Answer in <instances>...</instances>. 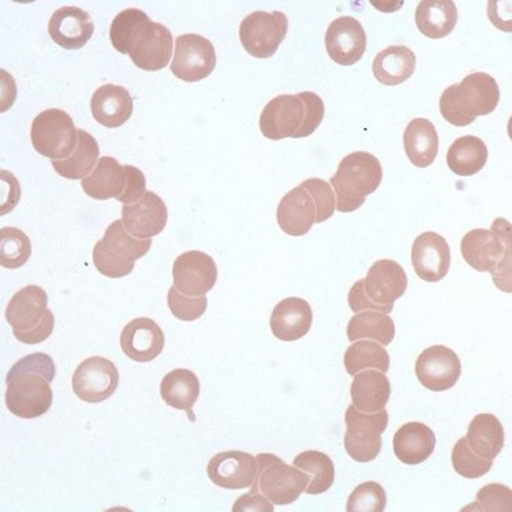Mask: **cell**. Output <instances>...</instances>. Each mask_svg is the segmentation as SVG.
<instances>
[{
    "instance_id": "9",
    "label": "cell",
    "mask_w": 512,
    "mask_h": 512,
    "mask_svg": "<svg viewBox=\"0 0 512 512\" xmlns=\"http://www.w3.org/2000/svg\"><path fill=\"white\" fill-rule=\"evenodd\" d=\"M33 148L52 160L70 158L78 144V129L66 111L51 108L33 119L31 129Z\"/></svg>"
},
{
    "instance_id": "30",
    "label": "cell",
    "mask_w": 512,
    "mask_h": 512,
    "mask_svg": "<svg viewBox=\"0 0 512 512\" xmlns=\"http://www.w3.org/2000/svg\"><path fill=\"white\" fill-rule=\"evenodd\" d=\"M82 189L87 196L95 200L118 198L126 188L125 166L111 156L99 160L95 170L81 181Z\"/></svg>"
},
{
    "instance_id": "44",
    "label": "cell",
    "mask_w": 512,
    "mask_h": 512,
    "mask_svg": "<svg viewBox=\"0 0 512 512\" xmlns=\"http://www.w3.org/2000/svg\"><path fill=\"white\" fill-rule=\"evenodd\" d=\"M93 263L100 274L111 279L130 275L134 269V261L123 259L117 253L112 252L104 245L103 239H100L93 249Z\"/></svg>"
},
{
    "instance_id": "25",
    "label": "cell",
    "mask_w": 512,
    "mask_h": 512,
    "mask_svg": "<svg viewBox=\"0 0 512 512\" xmlns=\"http://www.w3.org/2000/svg\"><path fill=\"white\" fill-rule=\"evenodd\" d=\"M134 103L126 88L107 84L97 88L91 100L93 118L108 129L125 125L133 115Z\"/></svg>"
},
{
    "instance_id": "38",
    "label": "cell",
    "mask_w": 512,
    "mask_h": 512,
    "mask_svg": "<svg viewBox=\"0 0 512 512\" xmlns=\"http://www.w3.org/2000/svg\"><path fill=\"white\" fill-rule=\"evenodd\" d=\"M293 465L309 474L308 495L330 491L335 481V466L328 455L320 451H305L294 459Z\"/></svg>"
},
{
    "instance_id": "11",
    "label": "cell",
    "mask_w": 512,
    "mask_h": 512,
    "mask_svg": "<svg viewBox=\"0 0 512 512\" xmlns=\"http://www.w3.org/2000/svg\"><path fill=\"white\" fill-rule=\"evenodd\" d=\"M174 37L166 26L145 18L127 43L126 54L144 71H159L168 66L173 56Z\"/></svg>"
},
{
    "instance_id": "27",
    "label": "cell",
    "mask_w": 512,
    "mask_h": 512,
    "mask_svg": "<svg viewBox=\"0 0 512 512\" xmlns=\"http://www.w3.org/2000/svg\"><path fill=\"white\" fill-rule=\"evenodd\" d=\"M391 398V383L386 373L365 371L357 373L351 383V399L355 409L372 414L383 410Z\"/></svg>"
},
{
    "instance_id": "40",
    "label": "cell",
    "mask_w": 512,
    "mask_h": 512,
    "mask_svg": "<svg viewBox=\"0 0 512 512\" xmlns=\"http://www.w3.org/2000/svg\"><path fill=\"white\" fill-rule=\"evenodd\" d=\"M31 254V239L24 231L16 227H5L0 230V265L3 268H21L28 263Z\"/></svg>"
},
{
    "instance_id": "18",
    "label": "cell",
    "mask_w": 512,
    "mask_h": 512,
    "mask_svg": "<svg viewBox=\"0 0 512 512\" xmlns=\"http://www.w3.org/2000/svg\"><path fill=\"white\" fill-rule=\"evenodd\" d=\"M411 263L418 278L437 283L448 275L451 250L446 238L433 231L418 235L411 249Z\"/></svg>"
},
{
    "instance_id": "7",
    "label": "cell",
    "mask_w": 512,
    "mask_h": 512,
    "mask_svg": "<svg viewBox=\"0 0 512 512\" xmlns=\"http://www.w3.org/2000/svg\"><path fill=\"white\" fill-rule=\"evenodd\" d=\"M6 320L24 345H40L54 332L55 319L48 309V295L39 286H28L11 298Z\"/></svg>"
},
{
    "instance_id": "5",
    "label": "cell",
    "mask_w": 512,
    "mask_h": 512,
    "mask_svg": "<svg viewBox=\"0 0 512 512\" xmlns=\"http://www.w3.org/2000/svg\"><path fill=\"white\" fill-rule=\"evenodd\" d=\"M407 275L402 265L394 260H380L369 268L365 279L353 284L349 306L353 312L386 313L390 315L395 302L405 295Z\"/></svg>"
},
{
    "instance_id": "48",
    "label": "cell",
    "mask_w": 512,
    "mask_h": 512,
    "mask_svg": "<svg viewBox=\"0 0 512 512\" xmlns=\"http://www.w3.org/2000/svg\"><path fill=\"white\" fill-rule=\"evenodd\" d=\"M126 170V188L121 196L117 198L119 203L129 205L140 201L147 193V181L141 170L134 166H125Z\"/></svg>"
},
{
    "instance_id": "39",
    "label": "cell",
    "mask_w": 512,
    "mask_h": 512,
    "mask_svg": "<svg viewBox=\"0 0 512 512\" xmlns=\"http://www.w3.org/2000/svg\"><path fill=\"white\" fill-rule=\"evenodd\" d=\"M104 245L130 261L140 260L151 250L152 239H138L126 230L122 220L112 222L103 237Z\"/></svg>"
},
{
    "instance_id": "43",
    "label": "cell",
    "mask_w": 512,
    "mask_h": 512,
    "mask_svg": "<svg viewBox=\"0 0 512 512\" xmlns=\"http://www.w3.org/2000/svg\"><path fill=\"white\" fill-rule=\"evenodd\" d=\"M148 18V14L138 9H126L121 11L117 17L112 20L110 28V39L112 47L121 54H126L127 43L133 36L137 26Z\"/></svg>"
},
{
    "instance_id": "6",
    "label": "cell",
    "mask_w": 512,
    "mask_h": 512,
    "mask_svg": "<svg viewBox=\"0 0 512 512\" xmlns=\"http://www.w3.org/2000/svg\"><path fill=\"white\" fill-rule=\"evenodd\" d=\"M383 181L380 160L369 152H353L339 163L330 179L339 212H354L364 205L366 197L379 189Z\"/></svg>"
},
{
    "instance_id": "46",
    "label": "cell",
    "mask_w": 512,
    "mask_h": 512,
    "mask_svg": "<svg viewBox=\"0 0 512 512\" xmlns=\"http://www.w3.org/2000/svg\"><path fill=\"white\" fill-rule=\"evenodd\" d=\"M167 304L170 312L178 320L194 321L200 319L207 312L208 298L207 295L197 298L186 297L173 286L168 290Z\"/></svg>"
},
{
    "instance_id": "3",
    "label": "cell",
    "mask_w": 512,
    "mask_h": 512,
    "mask_svg": "<svg viewBox=\"0 0 512 512\" xmlns=\"http://www.w3.org/2000/svg\"><path fill=\"white\" fill-rule=\"evenodd\" d=\"M463 259L478 272H491L493 282L504 293H511V223L496 219L491 230L476 229L462 238Z\"/></svg>"
},
{
    "instance_id": "31",
    "label": "cell",
    "mask_w": 512,
    "mask_h": 512,
    "mask_svg": "<svg viewBox=\"0 0 512 512\" xmlns=\"http://www.w3.org/2000/svg\"><path fill=\"white\" fill-rule=\"evenodd\" d=\"M457 22V5L451 0H424L417 6V28L428 39H443L451 35Z\"/></svg>"
},
{
    "instance_id": "10",
    "label": "cell",
    "mask_w": 512,
    "mask_h": 512,
    "mask_svg": "<svg viewBox=\"0 0 512 512\" xmlns=\"http://www.w3.org/2000/svg\"><path fill=\"white\" fill-rule=\"evenodd\" d=\"M345 420V448L349 457L360 463L375 461L383 448L381 436L390 421L387 411L366 414L351 405L347 407Z\"/></svg>"
},
{
    "instance_id": "32",
    "label": "cell",
    "mask_w": 512,
    "mask_h": 512,
    "mask_svg": "<svg viewBox=\"0 0 512 512\" xmlns=\"http://www.w3.org/2000/svg\"><path fill=\"white\" fill-rule=\"evenodd\" d=\"M417 58L406 46H391L377 54L373 61V74L387 87L403 84L416 71Z\"/></svg>"
},
{
    "instance_id": "34",
    "label": "cell",
    "mask_w": 512,
    "mask_h": 512,
    "mask_svg": "<svg viewBox=\"0 0 512 512\" xmlns=\"http://www.w3.org/2000/svg\"><path fill=\"white\" fill-rule=\"evenodd\" d=\"M487 162V144L476 136L459 137L448 149V167L459 177H472L480 173Z\"/></svg>"
},
{
    "instance_id": "45",
    "label": "cell",
    "mask_w": 512,
    "mask_h": 512,
    "mask_svg": "<svg viewBox=\"0 0 512 512\" xmlns=\"http://www.w3.org/2000/svg\"><path fill=\"white\" fill-rule=\"evenodd\" d=\"M511 512L512 492L502 484L487 485L477 493V502L463 511Z\"/></svg>"
},
{
    "instance_id": "15",
    "label": "cell",
    "mask_w": 512,
    "mask_h": 512,
    "mask_svg": "<svg viewBox=\"0 0 512 512\" xmlns=\"http://www.w3.org/2000/svg\"><path fill=\"white\" fill-rule=\"evenodd\" d=\"M173 278L179 293L186 297H203L215 287L218 267L209 254L190 250L175 260Z\"/></svg>"
},
{
    "instance_id": "4",
    "label": "cell",
    "mask_w": 512,
    "mask_h": 512,
    "mask_svg": "<svg viewBox=\"0 0 512 512\" xmlns=\"http://www.w3.org/2000/svg\"><path fill=\"white\" fill-rule=\"evenodd\" d=\"M499 102L500 88L495 78L487 73H472L443 92L440 111L451 125L466 127L476 118L492 114Z\"/></svg>"
},
{
    "instance_id": "35",
    "label": "cell",
    "mask_w": 512,
    "mask_h": 512,
    "mask_svg": "<svg viewBox=\"0 0 512 512\" xmlns=\"http://www.w3.org/2000/svg\"><path fill=\"white\" fill-rule=\"evenodd\" d=\"M100 156L99 144L96 138L85 130L78 129V144L76 151L70 158L52 160V167L56 173L71 181L87 178L96 166Z\"/></svg>"
},
{
    "instance_id": "20",
    "label": "cell",
    "mask_w": 512,
    "mask_h": 512,
    "mask_svg": "<svg viewBox=\"0 0 512 512\" xmlns=\"http://www.w3.org/2000/svg\"><path fill=\"white\" fill-rule=\"evenodd\" d=\"M167 205L158 194L148 192L137 203L123 205L122 222L138 239H152L166 229Z\"/></svg>"
},
{
    "instance_id": "1",
    "label": "cell",
    "mask_w": 512,
    "mask_h": 512,
    "mask_svg": "<svg viewBox=\"0 0 512 512\" xmlns=\"http://www.w3.org/2000/svg\"><path fill=\"white\" fill-rule=\"evenodd\" d=\"M56 366L50 355L35 353L18 361L6 376L7 409L24 420H35L48 413L52 406L51 383Z\"/></svg>"
},
{
    "instance_id": "42",
    "label": "cell",
    "mask_w": 512,
    "mask_h": 512,
    "mask_svg": "<svg viewBox=\"0 0 512 512\" xmlns=\"http://www.w3.org/2000/svg\"><path fill=\"white\" fill-rule=\"evenodd\" d=\"M452 466L459 476L470 478H480L485 476L492 469L493 461L482 459L474 454L470 447L467 446L465 437L458 440L452 450Z\"/></svg>"
},
{
    "instance_id": "14",
    "label": "cell",
    "mask_w": 512,
    "mask_h": 512,
    "mask_svg": "<svg viewBox=\"0 0 512 512\" xmlns=\"http://www.w3.org/2000/svg\"><path fill=\"white\" fill-rule=\"evenodd\" d=\"M74 394L87 403H102L115 394L119 386V372L114 362L103 357H91L74 372Z\"/></svg>"
},
{
    "instance_id": "16",
    "label": "cell",
    "mask_w": 512,
    "mask_h": 512,
    "mask_svg": "<svg viewBox=\"0 0 512 512\" xmlns=\"http://www.w3.org/2000/svg\"><path fill=\"white\" fill-rule=\"evenodd\" d=\"M462 373V364L454 350L443 345L428 347L416 362L420 383L433 392L454 388Z\"/></svg>"
},
{
    "instance_id": "47",
    "label": "cell",
    "mask_w": 512,
    "mask_h": 512,
    "mask_svg": "<svg viewBox=\"0 0 512 512\" xmlns=\"http://www.w3.org/2000/svg\"><path fill=\"white\" fill-rule=\"evenodd\" d=\"M301 186H304L316 200V223L327 222L328 219L332 218L336 209V198L330 183L320 178H310L302 182Z\"/></svg>"
},
{
    "instance_id": "37",
    "label": "cell",
    "mask_w": 512,
    "mask_h": 512,
    "mask_svg": "<svg viewBox=\"0 0 512 512\" xmlns=\"http://www.w3.org/2000/svg\"><path fill=\"white\" fill-rule=\"evenodd\" d=\"M345 368L350 376H355L362 371L368 369H376L383 373L390 371V355L383 346L377 345L371 340H357L346 350Z\"/></svg>"
},
{
    "instance_id": "17",
    "label": "cell",
    "mask_w": 512,
    "mask_h": 512,
    "mask_svg": "<svg viewBox=\"0 0 512 512\" xmlns=\"http://www.w3.org/2000/svg\"><path fill=\"white\" fill-rule=\"evenodd\" d=\"M366 33L361 22L354 17H339L328 26L325 48L340 66H353L360 62L366 51Z\"/></svg>"
},
{
    "instance_id": "29",
    "label": "cell",
    "mask_w": 512,
    "mask_h": 512,
    "mask_svg": "<svg viewBox=\"0 0 512 512\" xmlns=\"http://www.w3.org/2000/svg\"><path fill=\"white\" fill-rule=\"evenodd\" d=\"M160 395L166 405L185 411L189 420L196 421L193 407L200 396V380L189 369H174L167 373L160 384Z\"/></svg>"
},
{
    "instance_id": "41",
    "label": "cell",
    "mask_w": 512,
    "mask_h": 512,
    "mask_svg": "<svg viewBox=\"0 0 512 512\" xmlns=\"http://www.w3.org/2000/svg\"><path fill=\"white\" fill-rule=\"evenodd\" d=\"M387 506V493L375 481L364 482L354 489L347 500V512H383Z\"/></svg>"
},
{
    "instance_id": "8",
    "label": "cell",
    "mask_w": 512,
    "mask_h": 512,
    "mask_svg": "<svg viewBox=\"0 0 512 512\" xmlns=\"http://www.w3.org/2000/svg\"><path fill=\"white\" fill-rule=\"evenodd\" d=\"M257 474L250 491L263 493L276 506L297 502L309 484V474L287 465L274 454L257 455Z\"/></svg>"
},
{
    "instance_id": "12",
    "label": "cell",
    "mask_w": 512,
    "mask_h": 512,
    "mask_svg": "<svg viewBox=\"0 0 512 512\" xmlns=\"http://www.w3.org/2000/svg\"><path fill=\"white\" fill-rule=\"evenodd\" d=\"M289 20L282 11H254L239 26L242 47L254 58L268 59L286 39Z\"/></svg>"
},
{
    "instance_id": "19",
    "label": "cell",
    "mask_w": 512,
    "mask_h": 512,
    "mask_svg": "<svg viewBox=\"0 0 512 512\" xmlns=\"http://www.w3.org/2000/svg\"><path fill=\"white\" fill-rule=\"evenodd\" d=\"M209 480L223 489H246L253 485L257 474V459L244 451H224L208 463Z\"/></svg>"
},
{
    "instance_id": "26",
    "label": "cell",
    "mask_w": 512,
    "mask_h": 512,
    "mask_svg": "<svg viewBox=\"0 0 512 512\" xmlns=\"http://www.w3.org/2000/svg\"><path fill=\"white\" fill-rule=\"evenodd\" d=\"M435 448V432L421 422H409L395 433L394 452L405 465H421L432 457Z\"/></svg>"
},
{
    "instance_id": "23",
    "label": "cell",
    "mask_w": 512,
    "mask_h": 512,
    "mask_svg": "<svg viewBox=\"0 0 512 512\" xmlns=\"http://www.w3.org/2000/svg\"><path fill=\"white\" fill-rule=\"evenodd\" d=\"M316 218V200L301 185L280 200L278 212H276L280 229L291 237H302L308 234L316 223Z\"/></svg>"
},
{
    "instance_id": "13",
    "label": "cell",
    "mask_w": 512,
    "mask_h": 512,
    "mask_svg": "<svg viewBox=\"0 0 512 512\" xmlns=\"http://www.w3.org/2000/svg\"><path fill=\"white\" fill-rule=\"evenodd\" d=\"M216 67V51L208 39L200 35H181L175 40L171 71L185 82H198L211 76Z\"/></svg>"
},
{
    "instance_id": "2",
    "label": "cell",
    "mask_w": 512,
    "mask_h": 512,
    "mask_svg": "<svg viewBox=\"0 0 512 512\" xmlns=\"http://www.w3.org/2000/svg\"><path fill=\"white\" fill-rule=\"evenodd\" d=\"M323 99L315 92L274 97L260 115V130L269 140L305 138L316 132L324 118Z\"/></svg>"
},
{
    "instance_id": "28",
    "label": "cell",
    "mask_w": 512,
    "mask_h": 512,
    "mask_svg": "<svg viewBox=\"0 0 512 512\" xmlns=\"http://www.w3.org/2000/svg\"><path fill=\"white\" fill-rule=\"evenodd\" d=\"M403 144L410 162L418 168L431 166L439 153V134L425 118L413 119L403 133Z\"/></svg>"
},
{
    "instance_id": "24",
    "label": "cell",
    "mask_w": 512,
    "mask_h": 512,
    "mask_svg": "<svg viewBox=\"0 0 512 512\" xmlns=\"http://www.w3.org/2000/svg\"><path fill=\"white\" fill-rule=\"evenodd\" d=\"M313 323V312L309 302L302 298L290 297L280 301L272 312V334L283 342H295L309 334Z\"/></svg>"
},
{
    "instance_id": "36",
    "label": "cell",
    "mask_w": 512,
    "mask_h": 512,
    "mask_svg": "<svg viewBox=\"0 0 512 512\" xmlns=\"http://www.w3.org/2000/svg\"><path fill=\"white\" fill-rule=\"evenodd\" d=\"M347 338L350 342L362 339H373L380 345H391L395 338V323L386 313L368 312L358 313L351 317L347 325Z\"/></svg>"
},
{
    "instance_id": "49",
    "label": "cell",
    "mask_w": 512,
    "mask_h": 512,
    "mask_svg": "<svg viewBox=\"0 0 512 512\" xmlns=\"http://www.w3.org/2000/svg\"><path fill=\"white\" fill-rule=\"evenodd\" d=\"M274 503L259 491H250L235 502L234 512H274Z\"/></svg>"
},
{
    "instance_id": "33",
    "label": "cell",
    "mask_w": 512,
    "mask_h": 512,
    "mask_svg": "<svg viewBox=\"0 0 512 512\" xmlns=\"http://www.w3.org/2000/svg\"><path fill=\"white\" fill-rule=\"evenodd\" d=\"M465 439L474 454L487 461H493L504 448L502 422L493 414H478L470 422Z\"/></svg>"
},
{
    "instance_id": "21",
    "label": "cell",
    "mask_w": 512,
    "mask_h": 512,
    "mask_svg": "<svg viewBox=\"0 0 512 512\" xmlns=\"http://www.w3.org/2000/svg\"><path fill=\"white\" fill-rule=\"evenodd\" d=\"M166 345V336L159 324L148 317H138L126 324L121 334L123 354L136 362L156 360Z\"/></svg>"
},
{
    "instance_id": "22",
    "label": "cell",
    "mask_w": 512,
    "mask_h": 512,
    "mask_svg": "<svg viewBox=\"0 0 512 512\" xmlns=\"http://www.w3.org/2000/svg\"><path fill=\"white\" fill-rule=\"evenodd\" d=\"M95 25L87 11L76 6L61 7L52 14L48 33L65 50H80L92 39Z\"/></svg>"
}]
</instances>
